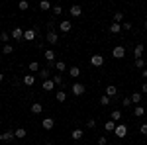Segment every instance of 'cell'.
<instances>
[{
  "instance_id": "1",
  "label": "cell",
  "mask_w": 147,
  "mask_h": 145,
  "mask_svg": "<svg viewBox=\"0 0 147 145\" xmlns=\"http://www.w3.org/2000/svg\"><path fill=\"white\" fill-rule=\"evenodd\" d=\"M114 134H116V137L124 139L125 135H127V125H122V123H118V125H116V129H114Z\"/></svg>"
},
{
  "instance_id": "2",
  "label": "cell",
  "mask_w": 147,
  "mask_h": 145,
  "mask_svg": "<svg viewBox=\"0 0 147 145\" xmlns=\"http://www.w3.org/2000/svg\"><path fill=\"white\" fill-rule=\"evenodd\" d=\"M112 57H114V59H124V57H125V47H122V45L114 47V49H112Z\"/></svg>"
},
{
  "instance_id": "3",
  "label": "cell",
  "mask_w": 147,
  "mask_h": 145,
  "mask_svg": "<svg viewBox=\"0 0 147 145\" xmlns=\"http://www.w3.org/2000/svg\"><path fill=\"white\" fill-rule=\"evenodd\" d=\"M71 92H73L75 96H82V94H84V84H82V82H75L73 88H71Z\"/></svg>"
},
{
  "instance_id": "4",
  "label": "cell",
  "mask_w": 147,
  "mask_h": 145,
  "mask_svg": "<svg viewBox=\"0 0 147 145\" xmlns=\"http://www.w3.org/2000/svg\"><path fill=\"white\" fill-rule=\"evenodd\" d=\"M45 39H47V43L55 45L57 41H59V35H57V32H53V30H49V32L45 34Z\"/></svg>"
},
{
  "instance_id": "5",
  "label": "cell",
  "mask_w": 147,
  "mask_h": 145,
  "mask_svg": "<svg viewBox=\"0 0 147 145\" xmlns=\"http://www.w3.org/2000/svg\"><path fill=\"white\" fill-rule=\"evenodd\" d=\"M24 32H26V30H22V28H14L10 35L16 39V41H22V39H24Z\"/></svg>"
},
{
  "instance_id": "6",
  "label": "cell",
  "mask_w": 147,
  "mask_h": 145,
  "mask_svg": "<svg viewBox=\"0 0 147 145\" xmlns=\"http://www.w3.org/2000/svg\"><path fill=\"white\" fill-rule=\"evenodd\" d=\"M90 65L92 67H102V65H104V57L102 55H92L90 57Z\"/></svg>"
},
{
  "instance_id": "7",
  "label": "cell",
  "mask_w": 147,
  "mask_h": 145,
  "mask_svg": "<svg viewBox=\"0 0 147 145\" xmlns=\"http://www.w3.org/2000/svg\"><path fill=\"white\" fill-rule=\"evenodd\" d=\"M43 57H45L47 65H51V63H55V51H53V49H47L45 53H43Z\"/></svg>"
},
{
  "instance_id": "8",
  "label": "cell",
  "mask_w": 147,
  "mask_h": 145,
  "mask_svg": "<svg viewBox=\"0 0 147 145\" xmlns=\"http://www.w3.org/2000/svg\"><path fill=\"white\" fill-rule=\"evenodd\" d=\"M59 30H61V32H65V34H69V32L73 30V26H71V22H69V20H63V22L59 24Z\"/></svg>"
},
{
  "instance_id": "9",
  "label": "cell",
  "mask_w": 147,
  "mask_h": 145,
  "mask_svg": "<svg viewBox=\"0 0 147 145\" xmlns=\"http://www.w3.org/2000/svg\"><path fill=\"white\" fill-rule=\"evenodd\" d=\"M53 82H55V86H61V90H63L65 86H67V82H65V78L61 77V75H55V77H53Z\"/></svg>"
},
{
  "instance_id": "10",
  "label": "cell",
  "mask_w": 147,
  "mask_h": 145,
  "mask_svg": "<svg viewBox=\"0 0 147 145\" xmlns=\"http://www.w3.org/2000/svg\"><path fill=\"white\" fill-rule=\"evenodd\" d=\"M106 96H108V98H116V96H118V88H116V84H110V86L106 88Z\"/></svg>"
},
{
  "instance_id": "11",
  "label": "cell",
  "mask_w": 147,
  "mask_h": 145,
  "mask_svg": "<svg viewBox=\"0 0 147 145\" xmlns=\"http://www.w3.org/2000/svg\"><path fill=\"white\" fill-rule=\"evenodd\" d=\"M41 125H43V129H53V125H55V122H53V118H45L43 122H41Z\"/></svg>"
},
{
  "instance_id": "12",
  "label": "cell",
  "mask_w": 147,
  "mask_h": 145,
  "mask_svg": "<svg viewBox=\"0 0 147 145\" xmlns=\"http://www.w3.org/2000/svg\"><path fill=\"white\" fill-rule=\"evenodd\" d=\"M24 39H26V41H34L35 39V30H26V32H24Z\"/></svg>"
},
{
  "instance_id": "13",
  "label": "cell",
  "mask_w": 147,
  "mask_h": 145,
  "mask_svg": "<svg viewBox=\"0 0 147 145\" xmlns=\"http://www.w3.org/2000/svg\"><path fill=\"white\" fill-rule=\"evenodd\" d=\"M143 51H145V45H136V49H134V55H136V59H141V55H143Z\"/></svg>"
},
{
  "instance_id": "14",
  "label": "cell",
  "mask_w": 147,
  "mask_h": 145,
  "mask_svg": "<svg viewBox=\"0 0 147 145\" xmlns=\"http://www.w3.org/2000/svg\"><path fill=\"white\" fill-rule=\"evenodd\" d=\"M22 82L26 84V86H32V84L35 82V77L34 75H26V77H22Z\"/></svg>"
},
{
  "instance_id": "15",
  "label": "cell",
  "mask_w": 147,
  "mask_h": 145,
  "mask_svg": "<svg viewBox=\"0 0 147 145\" xmlns=\"http://www.w3.org/2000/svg\"><path fill=\"white\" fill-rule=\"evenodd\" d=\"M30 112H32V114H41V112H43V106H41L39 102H34L32 108H30Z\"/></svg>"
},
{
  "instance_id": "16",
  "label": "cell",
  "mask_w": 147,
  "mask_h": 145,
  "mask_svg": "<svg viewBox=\"0 0 147 145\" xmlns=\"http://www.w3.org/2000/svg\"><path fill=\"white\" fill-rule=\"evenodd\" d=\"M53 86H55L53 78H47V80H43V90H47V92H51V90H53Z\"/></svg>"
},
{
  "instance_id": "17",
  "label": "cell",
  "mask_w": 147,
  "mask_h": 145,
  "mask_svg": "<svg viewBox=\"0 0 147 145\" xmlns=\"http://www.w3.org/2000/svg\"><path fill=\"white\" fill-rule=\"evenodd\" d=\"M110 120L118 123L120 120H122V112H120V110H112V114H110Z\"/></svg>"
},
{
  "instance_id": "18",
  "label": "cell",
  "mask_w": 147,
  "mask_h": 145,
  "mask_svg": "<svg viewBox=\"0 0 147 145\" xmlns=\"http://www.w3.org/2000/svg\"><path fill=\"white\" fill-rule=\"evenodd\" d=\"M16 135H14V132H4V134L0 135V141H12Z\"/></svg>"
},
{
  "instance_id": "19",
  "label": "cell",
  "mask_w": 147,
  "mask_h": 145,
  "mask_svg": "<svg viewBox=\"0 0 147 145\" xmlns=\"http://www.w3.org/2000/svg\"><path fill=\"white\" fill-rule=\"evenodd\" d=\"M14 135H16L18 139H24V137L28 135V132H26V127H18V129H14Z\"/></svg>"
},
{
  "instance_id": "20",
  "label": "cell",
  "mask_w": 147,
  "mask_h": 145,
  "mask_svg": "<svg viewBox=\"0 0 147 145\" xmlns=\"http://www.w3.org/2000/svg\"><path fill=\"white\" fill-rule=\"evenodd\" d=\"M82 135H84V132H82V129H73L71 137H73L75 141H80V139H82Z\"/></svg>"
},
{
  "instance_id": "21",
  "label": "cell",
  "mask_w": 147,
  "mask_h": 145,
  "mask_svg": "<svg viewBox=\"0 0 147 145\" xmlns=\"http://www.w3.org/2000/svg\"><path fill=\"white\" fill-rule=\"evenodd\" d=\"M80 75V69L75 65V67H69V77H73V78H77Z\"/></svg>"
},
{
  "instance_id": "22",
  "label": "cell",
  "mask_w": 147,
  "mask_h": 145,
  "mask_svg": "<svg viewBox=\"0 0 147 145\" xmlns=\"http://www.w3.org/2000/svg\"><path fill=\"white\" fill-rule=\"evenodd\" d=\"M80 14H82V8H80L79 4H75V6L71 8V16H75V18H79Z\"/></svg>"
},
{
  "instance_id": "23",
  "label": "cell",
  "mask_w": 147,
  "mask_h": 145,
  "mask_svg": "<svg viewBox=\"0 0 147 145\" xmlns=\"http://www.w3.org/2000/svg\"><path fill=\"white\" fill-rule=\"evenodd\" d=\"M134 114H136L137 118H141V116H145V108H143L141 104H137L136 108H134Z\"/></svg>"
},
{
  "instance_id": "24",
  "label": "cell",
  "mask_w": 147,
  "mask_h": 145,
  "mask_svg": "<svg viewBox=\"0 0 147 145\" xmlns=\"http://www.w3.org/2000/svg\"><path fill=\"white\" fill-rule=\"evenodd\" d=\"M129 98H131V102H134V104L137 106V104L141 102V98H143V94H141V92H134V94H131Z\"/></svg>"
},
{
  "instance_id": "25",
  "label": "cell",
  "mask_w": 147,
  "mask_h": 145,
  "mask_svg": "<svg viewBox=\"0 0 147 145\" xmlns=\"http://www.w3.org/2000/svg\"><path fill=\"white\" fill-rule=\"evenodd\" d=\"M116 125H118L116 122H112V120H108V122L104 123V129H106V132H114V129H116Z\"/></svg>"
},
{
  "instance_id": "26",
  "label": "cell",
  "mask_w": 147,
  "mask_h": 145,
  "mask_svg": "<svg viewBox=\"0 0 147 145\" xmlns=\"http://www.w3.org/2000/svg\"><path fill=\"white\" fill-rule=\"evenodd\" d=\"M55 98H57V102H65L67 100V92H65V90H59L55 94Z\"/></svg>"
},
{
  "instance_id": "27",
  "label": "cell",
  "mask_w": 147,
  "mask_h": 145,
  "mask_svg": "<svg viewBox=\"0 0 147 145\" xmlns=\"http://www.w3.org/2000/svg\"><path fill=\"white\" fill-rule=\"evenodd\" d=\"M55 69L59 71V73L67 71V65H65V61H55Z\"/></svg>"
},
{
  "instance_id": "28",
  "label": "cell",
  "mask_w": 147,
  "mask_h": 145,
  "mask_svg": "<svg viewBox=\"0 0 147 145\" xmlns=\"http://www.w3.org/2000/svg\"><path fill=\"white\" fill-rule=\"evenodd\" d=\"M122 32V24H112L110 26V34H120Z\"/></svg>"
},
{
  "instance_id": "29",
  "label": "cell",
  "mask_w": 147,
  "mask_h": 145,
  "mask_svg": "<svg viewBox=\"0 0 147 145\" xmlns=\"http://www.w3.org/2000/svg\"><path fill=\"white\" fill-rule=\"evenodd\" d=\"M28 69H30V73H37V71H39V63L34 61V63H30V65H28Z\"/></svg>"
},
{
  "instance_id": "30",
  "label": "cell",
  "mask_w": 147,
  "mask_h": 145,
  "mask_svg": "<svg viewBox=\"0 0 147 145\" xmlns=\"http://www.w3.org/2000/svg\"><path fill=\"white\" fill-rule=\"evenodd\" d=\"M49 8H51V2H47V0H41V2H39V10H49Z\"/></svg>"
},
{
  "instance_id": "31",
  "label": "cell",
  "mask_w": 147,
  "mask_h": 145,
  "mask_svg": "<svg viewBox=\"0 0 147 145\" xmlns=\"http://www.w3.org/2000/svg\"><path fill=\"white\" fill-rule=\"evenodd\" d=\"M12 35L8 34V32H0V41H4V45L8 43V39H10Z\"/></svg>"
},
{
  "instance_id": "32",
  "label": "cell",
  "mask_w": 147,
  "mask_h": 145,
  "mask_svg": "<svg viewBox=\"0 0 147 145\" xmlns=\"http://www.w3.org/2000/svg\"><path fill=\"white\" fill-rule=\"evenodd\" d=\"M124 22V14L122 12H116V16H114V24H122Z\"/></svg>"
},
{
  "instance_id": "33",
  "label": "cell",
  "mask_w": 147,
  "mask_h": 145,
  "mask_svg": "<svg viewBox=\"0 0 147 145\" xmlns=\"http://www.w3.org/2000/svg\"><path fill=\"white\" fill-rule=\"evenodd\" d=\"M12 51H14V47H12V45H8V43L2 45V53H4V55H10Z\"/></svg>"
},
{
  "instance_id": "34",
  "label": "cell",
  "mask_w": 147,
  "mask_h": 145,
  "mask_svg": "<svg viewBox=\"0 0 147 145\" xmlns=\"http://www.w3.org/2000/svg\"><path fill=\"white\" fill-rule=\"evenodd\" d=\"M18 8H20V10H28V8H30V2H26V0H22V2H18Z\"/></svg>"
},
{
  "instance_id": "35",
  "label": "cell",
  "mask_w": 147,
  "mask_h": 145,
  "mask_svg": "<svg viewBox=\"0 0 147 145\" xmlns=\"http://www.w3.org/2000/svg\"><path fill=\"white\" fill-rule=\"evenodd\" d=\"M110 100H112V98H108L106 94H102V96H100V104H102V106H108V104H110Z\"/></svg>"
},
{
  "instance_id": "36",
  "label": "cell",
  "mask_w": 147,
  "mask_h": 145,
  "mask_svg": "<svg viewBox=\"0 0 147 145\" xmlns=\"http://www.w3.org/2000/svg\"><path fill=\"white\" fill-rule=\"evenodd\" d=\"M49 75H51V73H49V69H41V71H39V77L45 78V80L49 78Z\"/></svg>"
},
{
  "instance_id": "37",
  "label": "cell",
  "mask_w": 147,
  "mask_h": 145,
  "mask_svg": "<svg viewBox=\"0 0 147 145\" xmlns=\"http://www.w3.org/2000/svg\"><path fill=\"white\" fill-rule=\"evenodd\" d=\"M122 104H124L125 108H129V106H131V98H129V96H124V98H122Z\"/></svg>"
},
{
  "instance_id": "38",
  "label": "cell",
  "mask_w": 147,
  "mask_h": 145,
  "mask_svg": "<svg viewBox=\"0 0 147 145\" xmlns=\"http://www.w3.org/2000/svg\"><path fill=\"white\" fill-rule=\"evenodd\" d=\"M136 67L137 69H145V61H143V59H136Z\"/></svg>"
},
{
  "instance_id": "39",
  "label": "cell",
  "mask_w": 147,
  "mask_h": 145,
  "mask_svg": "<svg viewBox=\"0 0 147 145\" xmlns=\"http://www.w3.org/2000/svg\"><path fill=\"white\" fill-rule=\"evenodd\" d=\"M86 127H90V129H94V127H96V120H94V118H90V120L86 122Z\"/></svg>"
},
{
  "instance_id": "40",
  "label": "cell",
  "mask_w": 147,
  "mask_h": 145,
  "mask_svg": "<svg viewBox=\"0 0 147 145\" xmlns=\"http://www.w3.org/2000/svg\"><path fill=\"white\" fill-rule=\"evenodd\" d=\"M139 134L147 135V123H141V125H139Z\"/></svg>"
},
{
  "instance_id": "41",
  "label": "cell",
  "mask_w": 147,
  "mask_h": 145,
  "mask_svg": "<svg viewBox=\"0 0 147 145\" xmlns=\"http://www.w3.org/2000/svg\"><path fill=\"white\" fill-rule=\"evenodd\" d=\"M98 145H108V139L102 135V137H98Z\"/></svg>"
},
{
  "instance_id": "42",
  "label": "cell",
  "mask_w": 147,
  "mask_h": 145,
  "mask_svg": "<svg viewBox=\"0 0 147 145\" xmlns=\"http://www.w3.org/2000/svg\"><path fill=\"white\" fill-rule=\"evenodd\" d=\"M61 12H63V8H61V6H53V14H55V16H59Z\"/></svg>"
},
{
  "instance_id": "43",
  "label": "cell",
  "mask_w": 147,
  "mask_h": 145,
  "mask_svg": "<svg viewBox=\"0 0 147 145\" xmlns=\"http://www.w3.org/2000/svg\"><path fill=\"white\" fill-rule=\"evenodd\" d=\"M122 30H131V24H129V22H124V24H122Z\"/></svg>"
},
{
  "instance_id": "44",
  "label": "cell",
  "mask_w": 147,
  "mask_h": 145,
  "mask_svg": "<svg viewBox=\"0 0 147 145\" xmlns=\"http://www.w3.org/2000/svg\"><path fill=\"white\" fill-rule=\"evenodd\" d=\"M141 94H147V82L143 84V86H141Z\"/></svg>"
},
{
  "instance_id": "45",
  "label": "cell",
  "mask_w": 147,
  "mask_h": 145,
  "mask_svg": "<svg viewBox=\"0 0 147 145\" xmlns=\"http://www.w3.org/2000/svg\"><path fill=\"white\" fill-rule=\"evenodd\" d=\"M143 78H147V69H143Z\"/></svg>"
},
{
  "instance_id": "46",
  "label": "cell",
  "mask_w": 147,
  "mask_h": 145,
  "mask_svg": "<svg viewBox=\"0 0 147 145\" xmlns=\"http://www.w3.org/2000/svg\"><path fill=\"white\" fill-rule=\"evenodd\" d=\"M2 80H4V75H2V73H0V82H2Z\"/></svg>"
},
{
  "instance_id": "47",
  "label": "cell",
  "mask_w": 147,
  "mask_h": 145,
  "mask_svg": "<svg viewBox=\"0 0 147 145\" xmlns=\"http://www.w3.org/2000/svg\"><path fill=\"white\" fill-rule=\"evenodd\" d=\"M45 145H53V143H45Z\"/></svg>"
},
{
  "instance_id": "48",
  "label": "cell",
  "mask_w": 147,
  "mask_h": 145,
  "mask_svg": "<svg viewBox=\"0 0 147 145\" xmlns=\"http://www.w3.org/2000/svg\"><path fill=\"white\" fill-rule=\"evenodd\" d=\"M145 28H147V20H145Z\"/></svg>"
},
{
  "instance_id": "49",
  "label": "cell",
  "mask_w": 147,
  "mask_h": 145,
  "mask_svg": "<svg viewBox=\"0 0 147 145\" xmlns=\"http://www.w3.org/2000/svg\"><path fill=\"white\" fill-rule=\"evenodd\" d=\"M0 110H2V106H0Z\"/></svg>"
},
{
  "instance_id": "50",
  "label": "cell",
  "mask_w": 147,
  "mask_h": 145,
  "mask_svg": "<svg viewBox=\"0 0 147 145\" xmlns=\"http://www.w3.org/2000/svg\"><path fill=\"white\" fill-rule=\"evenodd\" d=\"M0 123H2V122H0Z\"/></svg>"
}]
</instances>
